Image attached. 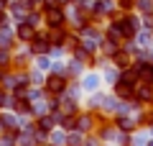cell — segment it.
<instances>
[{
    "instance_id": "52a82bcc",
    "label": "cell",
    "mask_w": 153,
    "mask_h": 146,
    "mask_svg": "<svg viewBox=\"0 0 153 146\" xmlns=\"http://www.w3.org/2000/svg\"><path fill=\"white\" fill-rule=\"evenodd\" d=\"M16 108L21 110V113H28V103H23V100H18V103H16Z\"/></svg>"
},
{
    "instance_id": "5b68a950",
    "label": "cell",
    "mask_w": 153,
    "mask_h": 146,
    "mask_svg": "<svg viewBox=\"0 0 153 146\" xmlns=\"http://www.w3.org/2000/svg\"><path fill=\"white\" fill-rule=\"evenodd\" d=\"M18 36H21V38H33L36 33H33V28H31V26H26V23H23V26L18 28Z\"/></svg>"
},
{
    "instance_id": "3957f363",
    "label": "cell",
    "mask_w": 153,
    "mask_h": 146,
    "mask_svg": "<svg viewBox=\"0 0 153 146\" xmlns=\"http://www.w3.org/2000/svg\"><path fill=\"white\" fill-rule=\"evenodd\" d=\"M46 18H49V23H51V26H56V23H61L64 13H61V11H56V8H51V11H49V16H46Z\"/></svg>"
},
{
    "instance_id": "8992f818",
    "label": "cell",
    "mask_w": 153,
    "mask_h": 146,
    "mask_svg": "<svg viewBox=\"0 0 153 146\" xmlns=\"http://www.w3.org/2000/svg\"><path fill=\"white\" fill-rule=\"evenodd\" d=\"M46 46H49V44H44V41H36V44H33V51H46Z\"/></svg>"
},
{
    "instance_id": "277c9868",
    "label": "cell",
    "mask_w": 153,
    "mask_h": 146,
    "mask_svg": "<svg viewBox=\"0 0 153 146\" xmlns=\"http://www.w3.org/2000/svg\"><path fill=\"white\" fill-rule=\"evenodd\" d=\"M138 75H140V77H146V80H153V67L151 64H138Z\"/></svg>"
},
{
    "instance_id": "7a4b0ae2",
    "label": "cell",
    "mask_w": 153,
    "mask_h": 146,
    "mask_svg": "<svg viewBox=\"0 0 153 146\" xmlns=\"http://www.w3.org/2000/svg\"><path fill=\"white\" fill-rule=\"evenodd\" d=\"M49 90L51 92H61V90H64V80H61V77H49Z\"/></svg>"
},
{
    "instance_id": "6da1fadb",
    "label": "cell",
    "mask_w": 153,
    "mask_h": 146,
    "mask_svg": "<svg viewBox=\"0 0 153 146\" xmlns=\"http://www.w3.org/2000/svg\"><path fill=\"white\" fill-rule=\"evenodd\" d=\"M115 28H120L123 36H133V33H135V21H133V18H125L120 26H115Z\"/></svg>"
}]
</instances>
